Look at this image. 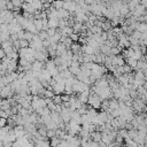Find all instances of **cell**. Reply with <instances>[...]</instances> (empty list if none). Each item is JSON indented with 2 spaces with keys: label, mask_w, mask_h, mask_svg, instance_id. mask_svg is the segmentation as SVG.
Here are the masks:
<instances>
[{
  "label": "cell",
  "mask_w": 147,
  "mask_h": 147,
  "mask_svg": "<svg viewBox=\"0 0 147 147\" xmlns=\"http://www.w3.org/2000/svg\"><path fill=\"white\" fill-rule=\"evenodd\" d=\"M101 99H100V96H98L95 93H93L91 90H90V95H88V98H87V103L92 107V108H94V109H100V106H101Z\"/></svg>",
  "instance_id": "obj_1"
},
{
  "label": "cell",
  "mask_w": 147,
  "mask_h": 147,
  "mask_svg": "<svg viewBox=\"0 0 147 147\" xmlns=\"http://www.w3.org/2000/svg\"><path fill=\"white\" fill-rule=\"evenodd\" d=\"M29 47H31V48L34 49V51H40V48L42 47L41 40L39 39V37H38L37 34H33L32 40L29 42Z\"/></svg>",
  "instance_id": "obj_2"
},
{
  "label": "cell",
  "mask_w": 147,
  "mask_h": 147,
  "mask_svg": "<svg viewBox=\"0 0 147 147\" xmlns=\"http://www.w3.org/2000/svg\"><path fill=\"white\" fill-rule=\"evenodd\" d=\"M64 79H61L59 82H56L52 87H53V93L54 94H62L64 91Z\"/></svg>",
  "instance_id": "obj_3"
},
{
  "label": "cell",
  "mask_w": 147,
  "mask_h": 147,
  "mask_svg": "<svg viewBox=\"0 0 147 147\" xmlns=\"http://www.w3.org/2000/svg\"><path fill=\"white\" fill-rule=\"evenodd\" d=\"M76 6H77V3H76L75 1L68 0V1H64V3H63V9L68 10L70 15H74L75 9H76Z\"/></svg>",
  "instance_id": "obj_4"
},
{
  "label": "cell",
  "mask_w": 147,
  "mask_h": 147,
  "mask_svg": "<svg viewBox=\"0 0 147 147\" xmlns=\"http://www.w3.org/2000/svg\"><path fill=\"white\" fill-rule=\"evenodd\" d=\"M44 62H40V61H33L31 63V70L32 72H40L42 69H44Z\"/></svg>",
  "instance_id": "obj_5"
},
{
  "label": "cell",
  "mask_w": 147,
  "mask_h": 147,
  "mask_svg": "<svg viewBox=\"0 0 147 147\" xmlns=\"http://www.w3.org/2000/svg\"><path fill=\"white\" fill-rule=\"evenodd\" d=\"M21 8L23 9V11H24V13L32 14V15H33V13L36 11V9L32 7V5H31V3H26V2H23V3H22V6H21Z\"/></svg>",
  "instance_id": "obj_6"
},
{
  "label": "cell",
  "mask_w": 147,
  "mask_h": 147,
  "mask_svg": "<svg viewBox=\"0 0 147 147\" xmlns=\"http://www.w3.org/2000/svg\"><path fill=\"white\" fill-rule=\"evenodd\" d=\"M69 16H70V14H69L68 10H65L63 8L57 10V17H59V20H68Z\"/></svg>",
  "instance_id": "obj_7"
},
{
  "label": "cell",
  "mask_w": 147,
  "mask_h": 147,
  "mask_svg": "<svg viewBox=\"0 0 147 147\" xmlns=\"http://www.w3.org/2000/svg\"><path fill=\"white\" fill-rule=\"evenodd\" d=\"M69 49L72 52V54H80L82 53L80 52V44L79 42H72L70 45V48Z\"/></svg>",
  "instance_id": "obj_8"
},
{
  "label": "cell",
  "mask_w": 147,
  "mask_h": 147,
  "mask_svg": "<svg viewBox=\"0 0 147 147\" xmlns=\"http://www.w3.org/2000/svg\"><path fill=\"white\" fill-rule=\"evenodd\" d=\"M49 116H51V119H52V122H54L56 125L62 121L61 119V117H60V114L59 113H56V111H51V114H49Z\"/></svg>",
  "instance_id": "obj_9"
},
{
  "label": "cell",
  "mask_w": 147,
  "mask_h": 147,
  "mask_svg": "<svg viewBox=\"0 0 147 147\" xmlns=\"http://www.w3.org/2000/svg\"><path fill=\"white\" fill-rule=\"evenodd\" d=\"M90 138H91V140H93L95 142H99V141H101V132L93 131V132L90 133Z\"/></svg>",
  "instance_id": "obj_10"
},
{
  "label": "cell",
  "mask_w": 147,
  "mask_h": 147,
  "mask_svg": "<svg viewBox=\"0 0 147 147\" xmlns=\"http://www.w3.org/2000/svg\"><path fill=\"white\" fill-rule=\"evenodd\" d=\"M47 25H48V28L57 29V26H59V18H47Z\"/></svg>",
  "instance_id": "obj_11"
},
{
  "label": "cell",
  "mask_w": 147,
  "mask_h": 147,
  "mask_svg": "<svg viewBox=\"0 0 147 147\" xmlns=\"http://www.w3.org/2000/svg\"><path fill=\"white\" fill-rule=\"evenodd\" d=\"M136 30L139 32H147V24L144 22H137Z\"/></svg>",
  "instance_id": "obj_12"
},
{
  "label": "cell",
  "mask_w": 147,
  "mask_h": 147,
  "mask_svg": "<svg viewBox=\"0 0 147 147\" xmlns=\"http://www.w3.org/2000/svg\"><path fill=\"white\" fill-rule=\"evenodd\" d=\"M63 3H64L63 0H53L52 6H53L56 10H59V9H62V8H63Z\"/></svg>",
  "instance_id": "obj_13"
},
{
  "label": "cell",
  "mask_w": 147,
  "mask_h": 147,
  "mask_svg": "<svg viewBox=\"0 0 147 147\" xmlns=\"http://www.w3.org/2000/svg\"><path fill=\"white\" fill-rule=\"evenodd\" d=\"M31 5H32V7L36 10H42V2H41V0H32Z\"/></svg>",
  "instance_id": "obj_14"
},
{
  "label": "cell",
  "mask_w": 147,
  "mask_h": 147,
  "mask_svg": "<svg viewBox=\"0 0 147 147\" xmlns=\"http://www.w3.org/2000/svg\"><path fill=\"white\" fill-rule=\"evenodd\" d=\"M32 23L34 24V26H36V29H37L38 32L42 30V22H41V20H39V18H33V20H32Z\"/></svg>",
  "instance_id": "obj_15"
},
{
  "label": "cell",
  "mask_w": 147,
  "mask_h": 147,
  "mask_svg": "<svg viewBox=\"0 0 147 147\" xmlns=\"http://www.w3.org/2000/svg\"><path fill=\"white\" fill-rule=\"evenodd\" d=\"M101 29H102V31H105V32H108V31H110L113 28H111V25H110V21H105L102 24H101Z\"/></svg>",
  "instance_id": "obj_16"
},
{
  "label": "cell",
  "mask_w": 147,
  "mask_h": 147,
  "mask_svg": "<svg viewBox=\"0 0 147 147\" xmlns=\"http://www.w3.org/2000/svg\"><path fill=\"white\" fill-rule=\"evenodd\" d=\"M61 33L60 32H57V30H56V32H55V34L54 36H52V37H49L48 39H49V41H51V44L52 42H59L60 41V38H61Z\"/></svg>",
  "instance_id": "obj_17"
},
{
  "label": "cell",
  "mask_w": 147,
  "mask_h": 147,
  "mask_svg": "<svg viewBox=\"0 0 147 147\" xmlns=\"http://www.w3.org/2000/svg\"><path fill=\"white\" fill-rule=\"evenodd\" d=\"M125 63L127 65H130L132 68V70H134L136 69V65H137V60H134L133 57H129V59L125 60Z\"/></svg>",
  "instance_id": "obj_18"
},
{
  "label": "cell",
  "mask_w": 147,
  "mask_h": 147,
  "mask_svg": "<svg viewBox=\"0 0 147 147\" xmlns=\"http://www.w3.org/2000/svg\"><path fill=\"white\" fill-rule=\"evenodd\" d=\"M60 139L56 137V136H54V137H52V138H49V146L51 147H56L59 144H60Z\"/></svg>",
  "instance_id": "obj_19"
},
{
  "label": "cell",
  "mask_w": 147,
  "mask_h": 147,
  "mask_svg": "<svg viewBox=\"0 0 147 147\" xmlns=\"http://www.w3.org/2000/svg\"><path fill=\"white\" fill-rule=\"evenodd\" d=\"M107 115H108V114H107L105 110H101L100 113H98V116H99L101 123H106V121H107Z\"/></svg>",
  "instance_id": "obj_20"
},
{
  "label": "cell",
  "mask_w": 147,
  "mask_h": 147,
  "mask_svg": "<svg viewBox=\"0 0 147 147\" xmlns=\"http://www.w3.org/2000/svg\"><path fill=\"white\" fill-rule=\"evenodd\" d=\"M32 37H33V33H31V32L24 30V34H23V39H24V40H26V41L30 42V41L32 40Z\"/></svg>",
  "instance_id": "obj_21"
},
{
  "label": "cell",
  "mask_w": 147,
  "mask_h": 147,
  "mask_svg": "<svg viewBox=\"0 0 147 147\" xmlns=\"http://www.w3.org/2000/svg\"><path fill=\"white\" fill-rule=\"evenodd\" d=\"M52 101H53L55 105H61V103H62L61 94H54V96L52 98Z\"/></svg>",
  "instance_id": "obj_22"
},
{
  "label": "cell",
  "mask_w": 147,
  "mask_h": 147,
  "mask_svg": "<svg viewBox=\"0 0 147 147\" xmlns=\"http://www.w3.org/2000/svg\"><path fill=\"white\" fill-rule=\"evenodd\" d=\"M37 36L39 37V39H40V40H44V39H47V38H49V37H48V34H47V32H46V31H44V30L39 31V32L37 33Z\"/></svg>",
  "instance_id": "obj_23"
},
{
  "label": "cell",
  "mask_w": 147,
  "mask_h": 147,
  "mask_svg": "<svg viewBox=\"0 0 147 147\" xmlns=\"http://www.w3.org/2000/svg\"><path fill=\"white\" fill-rule=\"evenodd\" d=\"M54 96V93H53V91H49V90H44V98H46V99H52Z\"/></svg>",
  "instance_id": "obj_24"
},
{
  "label": "cell",
  "mask_w": 147,
  "mask_h": 147,
  "mask_svg": "<svg viewBox=\"0 0 147 147\" xmlns=\"http://www.w3.org/2000/svg\"><path fill=\"white\" fill-rule=\"evenodd\" d=\"M69 38L72 40V42H77V41H78V38H79V33H75V32H72V33L69 34Z\"/></svg>",
  "instance_id": "obj_25"
},
{
  "label": "cell",
  "mask_w": 147,
  "mask_h": 147,
  "mask_svg": "<svg viewBox=\"0 0 147 147\" xmlns=\"http://www.w3.org/2000/svg\"><path fill=\"white\" fill-rule=\"evenodd\" d=\"M18 42H20V48L29 47V41H26V40H24V39H18Z\"/></svg>",
  "instance_id": "obj_26"
},
{
  "label": "cell",
  "mask_w": 147,
  "mask_h": 147,
  "mask_svg": "<svg viewBox=\"0 0 147 147\" xmlns=\"http://www.w3.org/2000/svg\"><path fill=\"white\" fill-rule=\"evenodd\" d=\"M122 68H123V74H129V72L133 71V70H132V68H131L130 65H127L126 63H125V64H123V65H122Z\"/></svg>",
  "instance_id": "obj_27"
},
{
  "label": "cell",
  "mask_w": 147,
  "mask_h": 147,
  "mask_svg": "<svg viewBox=\"0 0 147 147\" xmlns=\"http://www.w3.org/2000/svg\"><path fill=\"white\" fill-rule=\"evenodd\" d=\"M46 32H47L48 37H52V36H54V34H55V32H56V29H53V28H48V29L46 30Z\"/></svg>",
  "instance_id": "obj_28"
},
{
  "label": "cell",
  "mask_w": 147,
  "mask_h": 147,
  "mask_svg": "<svg viewBox=\"0 0 147 147\" xmlns=\"http://www.w3.org/2000/svg\"><path fill=\"white\" fill-rule=\"evenodd\" d=\"M61 100H62V102H69L70 101V95H68V94H61Z\"/></svg>",
  "instance_id": "obj_29"
},
{
  "label": "cell",
  "mask_w": 147,
  "mask_h": 147,
  "mask_svg": "<svg viewBox=\"0 0 147 147\" xmlns=\"http://www.w3.org/2000/svg\"><path fill=\"white\" fill-rule=\"evenodd\" d=\"M55 136V130H47V132H46V138H52V137H54Z\"/></svg>",
  "instance_id": "obj_30"
},
{
  "label": "cell",
  "mask_w": 147,
  "mask_h": 147,
  "mask_svg": "<svg viewBox=\"0 0 147 147\" xmlns=\"http://www.w3.org/2000/svg\"><path fill=\"white\" fill-rule=\"evenodd\" d=\"M5 56H6V53H5V51H3V49L0 47V60H2Z\"/></svg>",
  "instance_id": "obj_31"
},
{
  "label": "cell",
  "mask_w": 147,
  "mask_h": 147,
  "mask_svg": "<svg viewBox=\"0 0 147 147\" xmlns=\"http://www.w3.org/2000/svg\"><path fill=\"white\" fill-rule=\"evenodd\" d=\"M98 147H106V144H103L102 141H99L98 142Z\"/></svg>",
  "instance_id": "obj_32"
},
{
  "label": "cell",
  "mask_w": 147,
  "mask_h": 147,
  "mask_svg": "<svg viewBox=\"0 0 147 147\" xmlns=\"http://www.w3.org/2000/svg\"><path fill=\"white\" fill-rule=\"evenodd\" d=\"M109 3H113V2H116V1H118V0H107Z\"/></svg>",
  "instance_id": "obj_33"
},
{
  "label": "cell",
  "mask_w": 147,
  "mask_h": 147,
  "mask_svg": "<svg viewBox=\"0 0 147 147\" xmlns=\"http://www.w3.org/2000/svg\"><path fill=\"white\" fill-rule=\"evenodd\" d=\"M1 10H2V9H0V13H1Z\"/></svg>",
  "instance_id": "obj_34"
}]
</instances>
